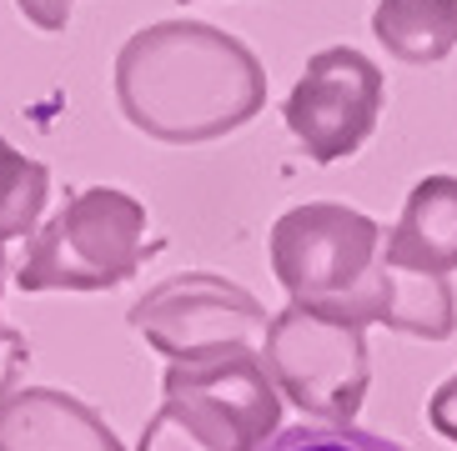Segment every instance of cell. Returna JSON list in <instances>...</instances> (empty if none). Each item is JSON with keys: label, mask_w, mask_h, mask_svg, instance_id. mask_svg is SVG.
<instances>
[{"label": "cell", "mask_w": 457, "mask_h": 451, "mask_svg": "<svg viewBox=\"0 0 457 451\" xmlns=\"http://www.w3.org/2000/svg\"><path fill=\"white\" fill-rule=\"evenodd\" d=\"M126 321L166 361L262 351V336H267V306L216 271H181V276L151 286L126 311Z\"/></svg>", "instance_id": "obj_6"}, {"label": "cell", "mask_w": 457, "mask_h": 451, "mask_svg": "<svg viewBox=\"0 0 457 451\" xmlns=\"http://www.w3.org/2000/svg\"><path fill=\"white\" fill-rule=\"evenodd\" d=\"M46 196H51V171L41 160L21 156L0 135V246L15 236H30L41 226Z\"/></svg>", "instance_id": "obj_11"}, {"label": "cell", "mask_w": 457, "mask_h": 451, "mask_svg": "<svg viewBox=\"0 0 457 451\" xmlns=\"http://www.w3.org/2000/svg\"><path fill=\"white\" fill-rule=\"evenodd\" d=\"M262 366L277 397L307 412L312 422H357L372 386L367 326L287 301V311L267 321Z\"/></svg>", "instance_id": "obj_5"}, {"label": "cell", "mask_w": 457, "mask_h": 451, "mask_svg": "<svg viewBox=\"0 0 457 451\" xmlns=\"http://www.w3.org/2000/svg\"><path fill=\"white\" fill-rule=\"evenodd\" d=\"M0 291H5V251H0ZM30 361V341L26 332H15L11 321H0V397L15 386V376H21V366Z\"/></svg>", "instance_id": "obj_13"}, {"label": "cell", "mask_w": 457, "mask_h": 451, "mask_svg": "<svg viewBox=\"0 0 457 451\" xmlns=\"http://www.w3.org/2000/svg\"><path fill=\"white\" fill-rule=\"evenodd\" d=\"M382 101H387V80L372 55H362L357 45H327L296 76L282 116L296 146L317 166H332L367 146L382 116Z\"/></svg>", "instance_id": "obj_7"}, {"label": "cell", "mask_w": 457, "mask_h": 451, "mask_svg": "<svg viewBox=\"0 0 457 451\" xmlns=\"http://www.w3.org/2000/svg\"><path fill=\"white\" fill-rule=\"evenodd\" d=\"M181 5H191V0H181Z\"/></svg>", "instance_id": "obj_16"}, {"label": "cell", "mask_w": 457, "mask_h": 451, "mask_svg": "<svg viewBox=\"0 0 457 451\" xmlns=\"http://www.w3.org/2000/svg\"><path fill=\"white\" fill-rule=\"evenodd\" d=\"M382 261L412 276H453L457 271V176H422L407 191V206L387 236Z\"/></svg>", "instance_id": "obj_9"}, {"label": "cell", "mask_w": 457, "mask_h": 451, "mask_svg": "<svg viewBox=\"0 0 457 451\" xmlns=\"http://www.w3.org/2000/svg\"><path fill=\"white\" fill-rule=\"evenodd\" d=\"M287 301L357 326L447 341L457 332V291L447 276H412L382 261V226L342 201H307L277 216L267 236Z\"/></svg>", "instance_id": "obj_1"}, {"label": "cell", "mask_w": 457, "mask_h": 451, "mask_svg": "<svg viewBox=\"0 0 457 451\" xmlns=\"http://www.w3.org/2000/svg\"><path fill=\"white\" fill-rule=\"evenodd\" d=\"M372 36L403 66H437L457 51V0H377Z\"/></svg>", "instance_id": "obj_10"}, {"label": "cell", "mask_w": 457, "mask_h": 451, "mask_svg": "<svg viewBox=\"0 0 457 451\" xmlns=\"http://www.w3.org/2000/svg\"><path fill=\"white\" fill-rule=\"evenodd\" d=\"M15 11L26 15L36 30L46 36H61L71 26V11H76V0H15Z\"/></svg>", "instance_id": "obj_14"}, {"label": "cell", "mask_w": 457, "mask_h": 451, "mask_svg": "<svg viewBox=\"0 0 457 451\" xmlns=\"http://www.w3.org/2000/svg\"><path fill=\"white\" fill-rule=\"evenodd\" d=\"M116 106L141 135L202 146L267 106V70L246 40L206 20H156L116 51Z\"/></svg>", "instance_id": "obj_2"}, {"label": "cell", "mask_w": 457, "mask_h": 451, "mask_svg": "<svg viewBox=\"0 0 457 451\" xmlns=\"http://www.w3.org/2000/svg\"><path fill=\"white\" fill-rule=\"evenodd\" d=\"M256 451H407L397 441L362 431L357 422H317V426H277Z\"/></svg>", "instance_id": "obj_12"}, {"label": "cell", "mask_w": 457, "mask_h": 451, "mask_svg": "<svg viewBox=\"0 0 457 451\" xmlns=\"http://www.w3.org/2000/svg\"><path fill=\"white\" fill-rule=\"evenodd\" d=\"M428 422H432V431L443 441H453L457 447V372L447 376L437 391H432V401H428Z\"/></svg>", "instance_id": "obj_15"}, {"label": "cell", "mask_w": 457, "mask_h": 451, "mask_svg": "<svg viewBox=\"0 0 457 451\" xmlns=\"http://www.w3.org/2000/svg\"><path fill=\"white\" fill-rule=\"evenodd\" d=\"M146 261V206L121 186H86L26 241L21 291H111Z\"/></svg>", "instance_id": "obj_4"}, {"label": "cell", "mask_w": 457, "mask_h": 451, "mask_svg": "<svg viewBox=\"0 0 457 451\" xmlns=\"http://www.w3.org/2000/svg\"><path fill=\"white\" fill-rule=\"evenodd\" d=\"M0 451H126L111 422L61 386H11L0 397Z\"/></svg>", "instance_id": "obj_8"}, {"label": "cell", "mask_w": 457, "mask_h": 451, "mask_svg": "<svg viewBox=\"0 0 457 451\" xmlns=\"http://www.w3.org/2000/svg\"><path fill=\"white\" fill-rule=\"evenodd\" d=\"M282 426V397L262 351H216L171 361L162 406L141 426L136 451H256Z\"/></svg>", "instance_id": "obj_3"}]
</instances>
